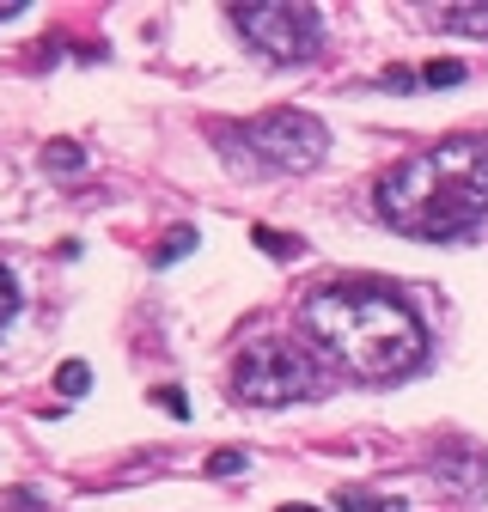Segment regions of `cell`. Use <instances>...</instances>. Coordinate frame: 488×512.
Wrapping results in <instances>:
<instances>
[{"label":"cell","mask_w":488,"mask_h":512,"mask_svg":"<svg viewBox=\"0 0 488 512\" xmlns=\"http://www.w3.org/2000/svg\"><path fill=\"white\" fill-rule=\"evenodd\" d=\"M379 220L409 238H458L488 220V135H452L379 177Z\"/></svg>","instance_id":"cell-1"},{"label":"cell","mask_w":488,"mask_h":512,"mask_svg":"<svg viewBox=\"0 0 488 512\" xmlns=\"http://www.w3.org/2000/svg\"><path fill=\"white\" fill-rule=\"evenodd\" d=\"M299 330L354 378H403L427 354L421 317L385 287H324L299 305Z\"/></svg>","instance_id":"cell-2"},{"label":"cell","mask_w":488,"mask_h":512,"mask_svg":"<svg viewBox=\"0 0 488 512\" xmlns=\"http://www.w3.org/2000/svg\"><path fill=\"white\" fill-rule=\"evenodd\" d=\"M214 147L238 171H312L330 153V128L312 110H269L251 122L214 128Z\"/></svg>","instance_id":"cell-3"},{"label":"cell","mask_w":488,"mask_h":512,"mask_svg":"<svg viewBox=\"0 0 488 512\" xmlns=\"http://www.w3.org/2000/svg\"><path fill=\"white\" fill-rule=\"evenodd\" d=\"M238 37L269 61H305L324 43V19L318 7H287V0H251V7H232Z\"/></svg>","instance_id":"cell-4"},{"label":"cell","mask_w":488,"mask_h":512,"mask_svg":"<svg viewBox=\"0 0 488 512\" xmlns=\"http://www.w3.org/2000/svg\"><path fill=\"white\" fill-rule=\"evenodd\" d=\"M232 391L244 403H257V409H287V403H299L305 391H312V366H305V354H293L281 342H263L251 354H238Z\"/></svg>","instance_id":"cell-5"},{"label":"cell","mask_w":488,"mask_h":512,"mask_svg":"<svg viewBox=\"0 0 488 512\" xmlns=\"http://www.w3.org/2000/svg\"><path fill=\"white\" fill-rule=\"evenodd\" d=\"M434 25L440 31H464V37H488V7H440Z\"/></svg>","instance_id":"cell-6"},{"label":"cell","mask_w":488,"mask_h":512,"mask_svg":"<svg viewBox=\"0 0 488 512\" xmlns=\"http://www.w3.org/2000/svg\"><path fill=\"white\" fill-rule=\"evenodd\" d=\"M190 250H196V226H177V232H165V238H159L153 263H159V269H171V263H183Z\"/></svg>","instance_id":"cell-7"},{"label":"cell","mask_w":488,"mask_h":512,"mask_svg":"<svg viewBox=\"0 0 488 512\" xmlns=\"http://www.w3.org/2000/svg\"><path fill=\"white\" fill-rule=\"evenodd\" d=\"M86 384H92V372H86L80 360H68V366H61V372H55V391H61V397H80V391H86Z\"/></svg>","instance_id":"cell-8"},{"label":"cell","mask_w":488,"mask_h":512,"mask_svg":"<svg viewBox=\"0 0 488 512\" xmlns=\"http://www.w3.org/2000/svg\"><path fill=\"white\" fill-rule=\"evenodd\" d=\"M421 80H427V86H458V80H464V68H458V61H427Z\"/></svg>","instance_id":"cell-9"},{"label":"cell","mask_w":488,"mask_h":512,"mask_svg":"<svg viewBox=\"0 0 488 512\" xmlns=\"http://www.w3.org/2000/svg\"><path fill=\"white\" fill-rule=\"evenodd\" d=\"M13 311H19V287H13V275L0 269V330L13 324Z\"/></svg>","instance_id":"cell-10"},{"label":"cell","mask_w":488,"mask_h":512,"mask_svg":"<svg viewBox=\"0 0 488 512\" xmlns=\"http://www.w3.org/2000/svg\"><path fill=\"white\" fill-rule=\"evenodd\" d=\"M43 159H49L55 171H80V147H74V141H55V147H49Z\"/></svg>","instance_id":"cell-11"},{"label":"cell","mask_w":488,"mask_h":512,"mask_svg":"<svg viewBox=\"0 0 488 512\" xmlns=\"http://www.w3.org/2000/svg\"><path fill=\"white\" fill-rule=\"evenodd\" d=\"M342 512H403V500H391V506H379L373 494H342Z\"/></svg>","instance_id":"cell-12"},{"label":"cell","mask_w":488,"mask_h":512,"mask_svg":"<svg viewBox=\"0 0 488 512\" xmlns=\"http://www.w3.org/2000/svg\"><path fill=\"white\" fill-rule=\"evenodd\" d=\"M244 470V452H214L208 458V476H238Z\"/></svg>","instance_id":"cell-13"},{"label":"cell","mask_w":488,"mask_h":512,"mask_svg":"<svg viewBox=\"0 0 488 512\" xmlns=\"http://www.w3.org/2000/svg\"><path fill=\"white\" fill-rule=\"evenodd\" d=\"M153 403H165V415H177V421H183V415H190V403H183V391H177V384H165V391H159Z\"/></svg>","instance_id":"cell-14"},{"label":"cell","mask_w":488,"mask_h":512,"mask_svg":"<svg viewBox=\"0 0 488 512\" xmlns=\"http://www.w3.org/2000/svg\"><path fill=\"white\" fill-rule=\"evenodd\" d=\"M257 244H263V250H275V256H293V244H287L281 232H269V226H257Z\"/></svg>","instance_id":"cell-15"},{"label":"cell","mask_w":488,"mask_h":512,"mask_svg":"<svg viewBox=\"0 0 488 512\" xmlns=\"http://www.w3.org/2000/svg\"><path fill=\"white\" fill-rule=\"evenodd\" d=\"M25 13V0H0V25H7V19H19Z\"/></svg>","instance_id":"cell-16"},{"label":"cell","mask_w":488,"mask_h":512,"mask_svg":"<svg viewBox=\"0 0 488 512\" xmlns=\"http://www.w3.org/2000/svg\"><path fill=\"white\" fill-rule=\"evenodd\" d=\"M281 512H312V506H281Z\"/></svg>","instance_id":"cell-17"}]
</instances>
